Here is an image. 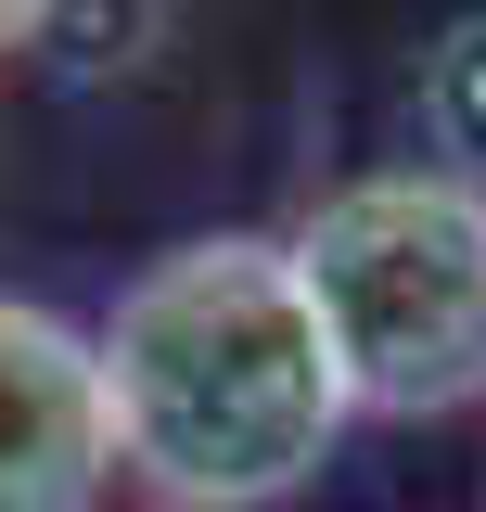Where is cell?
Segmentation results:
<instances>
[{
    "instance_id": "obj_1",
    "label": "cell",
    "mask_w": 486,
    "mask_h": 512,
    "mask_svg": "<svg viewBox=\"0 0 486 512\" xmlns=\"http://www.w3.org/2000/svg\"><path fill=\"white\" fill-rule=\"evenodd\" d=\"M90 346L116 397V461L154 487V512H269L320 487L333 436L359 423L282 231L167 244L90 320Z\"/></svg>"
},
{
    "instance_id": "obj_2",
    "label": "cell",
    "mask_w": 486,
    "mask_h": 512,
    "mask_svg": "<svg viewBox=\"0 0 486 512\" xmlns=\"http://www.w3.org/2000/svg\"><path fill=\"white\" fill-rule=\"evenodd\" d=\"M282 244L359 410L423 423L486 397V192L461 167H371L320 192Z\"/></svg>"
},
{
    "instance_id": "obj_3",
    "label": "cell",
    "mask_w": 486,
    "mask_h": 512,
    "mask_svg": "<svg viewBox=\"0 0 486 512\" xmlns=\"http://www.w3.org/2000/svg\"><path fill=\"white\" fill-rule=\"evenodd\" d=\"M116 397L90 320L0 295V512H103L116 487Z\"/></svg>"
},
{
    "instance_id": "obj_4",
    "label": "cell",
    "mask_w": 486,
    "mask_h": 512,
    "mask_svg": "<svg viewBox=\"0 0 486 512\" xmlns=\"http://www.w3.org/2000/svg\"><path fill=\"white\" fill-rule=\"evenodd\" d=\"M423 103H435V128L461 141V154H486V13L448 39V52L423 64Z\"/></svg>"
},
{
    "instance_id": "obj_5",
    "label": "cell",
    "mask_w": 486,
    "mask_h": 512,
    "mask_svg": "<svg viewBox=\"0 0 486 512\" xmlns=\"http://www.w3.org/2000/svg\"><path fill=\"white\" fill-rule=\"evenodd\" d=\"M39 26H52V0H0V52H26Z\"/></svg>"
}]
</instances>
